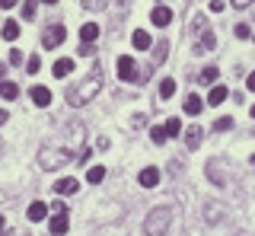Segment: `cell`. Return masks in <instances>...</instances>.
<instances>
[{
	"instance_id": "6da1fadb",
	"label": "cell",
	"mask_w": 255,
	"mask_h": 236,
	"mask_svg": "<svg viewBox=\"0 0 255 236\" xmlns=\"http://www.w3.org/2000/svg\"><path fill=\"white\" fill-rule=\"evenodd\" d=\"M83 137H86V128L80 121L67 124L61 137H54L51 144H45L42 150H38V166H42V169H61V166H67L70 160H77V156H80V144H83Z\"/></svg>"
},
{
	"instance_id": "7a4b0ae2",
	"label": "cell",
	"mask_w": 255,
	"mask_h": 236,
	"mask_svg": "<svg viewBox=\"0 0 255 236\" xmlns=\"http://www.w3.org/2000/svg\"><path fill=\"white\" fill-rule=\"evenodd\" d=\"M102 86H106V77H102L99 67H96V70H90V77H86L77 90L67 93V106H74V109L77 106H86L90 99H96V93H102Z\"/></svg>"
},
{
	"instance_id": "3957f363",
	"label": "cell",
	"mask_w": 255,
	"mask_h": 236,
	"mask_svg": "<svg viewBox=\"0 0 255 236\" xmlns=\"http://www.w3.org/2000/svg\"><path fill=\"white\" fill-rule=\"evenodd\" d=\"M172 217H175L172 208H153L143 220V236H166L172 227Z\"/></svg>"
},
{
	"instance_id": "277c9868",
	"label": "cell",
	"mask_w": 255,
	"mask_h": 236,
	"mask_svg": "<svg viewBox=\"0 0 255 236\" xmlns=\"http://www.w3.org/2000/svg\"><path fill=\"white\" fill-rule=\"evenodd\" d=\"M140 64L134 58H128V54H122L118 58V77H122L125 83H137V80H143V70H137Z\"/></svg>"
},
{
	"instance_id": "5b68a950",
	"label": "cell",
	"mask_w": 255,
	"mask_h": 236,
	"mask_svg": "<svg viewBox=\"0 0 255 236\" xmlns=\"http://www.w3.org/2000/svg\"><path fill=\"white\" fill-rule=\"evenodd\" d=\"M70 230V224H67V208H64L61 201H54L51 204V236H64Z\"/></svg>"
},
{
	"instance_id": "8992f818",
	"label": "cell",
	"mask_w": 255,
	"mask_h": 236,
	"mask_svg": "<svg viewBox=\"0 0 255 236\" xmlns=\"http://www.w3.org/2000/svg\"><path fill=\"white\" fill-rule=\"evenodd\" d=\"M204 172H207V179H211L214 185H220V188L230 182V176H227V160H220V156L207 160V169H204Z\"/></svg>"
},
{
	"instance_id": "52a82bcc",
	"label": "cell",
	"mask_w": 255,
	"mask_h": 236,
	"mask_svg": "<svg viewBox=\"0 0 255 236\" xmlns=\"http://www.w3.org/2000/svg\"><path fill=\"white\" fill-rule=\"evenodd\" d=\"M64 38H67L64 26H48L42 32V48H58V45H64Z\"/></svg>"
},
{
	"instance_id": "ba28073f",
	"label": "cell",
	"mask_w": 255,
	"mask_h": 236,
	"mask_svg": "<svg viewBox=\"0 0 255 236\" xmlns=\"http://www.w3.org/2000/svg\"><path fill=\"white\" fill-rule=\"evenodd\" d=\"M217 48V35L211 32V29H201V32H198V45H195V51L201 54V51H214Z\"/></svg>"
},
{
	"instance_id": "9c48e42d",
	"label": "cell",
	"mask_w": 255,
	"mask_h": 236,
	"mask_svg": "<svg viewBox=\"0 0 255 236\" xmlns=\"http://www.w3.org/2000/svg\"><path fill=\"white\" fill-rule=\"evenodd\" d=\"M29 96H32V102H35L38 109L51 106V90H48V86H32V90H29Z\"/></svg>"
},
{
	"instance_id": "30bf717a",
	"label": "cell",
	"mask_w": 255,
	"mask_h": 236,
	"mask_svg": "<svg viewBox=\"0 0 255 236\" xmlns=\"http://www.w3.org/2000/svg\"><path fill=\"white\" fill-rule=\"evenodd\" d=\"M150 19H153V26L166 29V26L172 22V10H169V6H153V13H150Z\"/></svg>"
},
{
	"instance_id": "8fae6325",
	"label": "cell",
	"mask_w": 255,
	"mask_h": 236,
	"mask_svg": "<svg viewBox=\"0 0 255 236\" xmlns=\"http://www.w3.org/2000/svg\"><path fill=\"white\" fill-rule=\"evenodd\" d=\"M201 137H204V128L201 124H191V128L185 131V147L188 150H198V147H201Z\"/></svg>"
},
{
	"instance_id": "7c38bea8",
	"label": "cell",
	"mask_w": 255,
	"mask_h": 236,
	"mask_svg": "<svg viewBox=\"0 0 255 236\" xmlns=\"http://www.w3.org/2000/svg\"><path fill=\"white\" fill-rule=\"evenodd\" d=\"M137 182H140L143 188H156V185H159V169H156V166H147V169H140Z\"/></svg>"
},
{
	"instance_id": "4fadbf2b",
	"label": "cell",
	"mask_w": 255,
	"mask_h": 236,
	"mask_svg": "<svg viewBox=\"0 0 255 236\" xmlns=\"http://www.w3.org/2000/svg\"><path fill=\"white\" fill-rule=\"evenodd\" d=\"M77 192H80L77 179H58L54 182V195H77Z\"/></svg>"
},
{
	"instance_id": "5bb4252c",
	"label": "cell",
	"mask_w": 255,
	"mask_h": 236,
	"mask_svg": "<svg viewBox=\"0 0 255 236\" xmlns=\"http://www.w3.org/2000/svg\"><path fill=\"white\" fill-rule=\"evenodd\" d=\"M227 93H230V90H227V86H220V83H214V86H211V93H207V106H220V102H223V99H227Z\"/></svg>"
},
{
	"instance_id": "9a60e30c",
	"label": "cell",
	"mask_w": 255,
	"mask_h": 236,
	"mask_svg": "<svg viewBox=\"0 0 255 236\" xmlns=\"http://www.w3.org/2000/svg\"><path fill=\"white\" fill-rule=\"evenodd\" d=\"M201 109H204V102H201V96H198V93L185 96V115H198Z\"/></svg>"
},
{
	"instance_id": "2e32d148",
	"label": "cell",
	"mask_w": 255,
	"mask_h": 236,
	"mask_svg": "<svg viewBox=\"0 0 255 236\" xmlns=\"http://www.w3.org/2000/svg\"><path fill=\"white\" fill-rule=\"evenodd\" d=\"M48 217V204L45 201H32L29 204V220H45Z\"/></svg>"
},
{
	"instance_id": "e0dca14e",
	"label": "cell",
	"mask_w": 255,
	"mask_h": 236,
	"mask_svg": "<svg viewBox=\"0 0 255 236\" xmlns=\"http://www.w3.org/2000/svg\"><path fill=\"white\" fill-rule=\"evenodd\" d=\"M70 70H74V61H70V58L54 61V77H70Z\"/></svg>"
},
{
	"instance_id": "ac0fdd59",
	"label": "cell",
	"mask_w": 255,
	"mask_h": 236,
	"mask_svg": "<svg viewBox=\"0 0 255 236\" xmlns=\"http://www.w3.org/2000/svg\"><path fill=\"white\" fill-rule=\"evenodd\" d=\"M131 45H134V48H137V51H143V48H150V35L143 32V29H137V32L131 35Z\"/></svg>"
},
{
	"instance_id": "d6986e66",
	"label": "cell",
	"mask_w": 255,
	"mask_h": 236,
	"mask_svg": "<svg viewBox=\"0 0 255 236\" xmlns=\"http://www.w3.org/2000/svg\"><path fill=\"white\" fill-rule=\"evenodd\" d=\"M80 38H83V42H96V38H99V26H96V22H86V26L80 29Z\"/></svg>"
},
{
	"instance_id": "ffe728a7",
	"label": "cell",
	"mask_w": 255,
	"mask_h": 236,
	"mask_svg": "<svg viewBox=\"0 0 255 236\" xmlns=\"http://www.w3.org/2000/svg\"><path fill=\"white\" fill-rule=\"evenodd\" d=\"M16 35H19V22H16V19H6L3 22V38H6V42H16Z\"/></svg>"
},
{
	"instance_id": "44dd1931",
	"label": "cell",
	"mask_w": 255,
	"mask_h": 236,
	"mask_svg": "<svg viewBox=\"0 0 255 236\" xmlns=\"http://www.w3.org/2000/svg\"><path fill=\"white\" fill-rule=\"evenodd\" d=\"M102 179H106V166H90V172H86V182H90V185H99Z\"/></svg>"
},
{
	"instance_id": "7402d4cb",
	"label": "cell",
	"mask_w": 255,
	"mask_h": 236,
	"mask_svg": "<svg viewBox=\"0 0 255 236\" xmlns=\"http://www.w3.org/2000/svg\"><path fill=\"white\" fill-rule=\"evenodd\" d=\"M217 77H220V70H217V67H204L198 80H201V83H207V86H214V83H217Z\"/></svg>"
},
{
	"instance_id": "603a6c76",
	"label": "cell",
	"mask_w": 255,
	"mask_h": 236,
	"mask_svg": "<svg viewBox=\"0 0 255 236\" xmlns=\"http://www.w3.org/2000/svg\"><path fill=\"white\" fill-rule=\"evenodd\" d=\"M166 51H169V42H159V45H156V54H153V61H150V67H159V64H163Z\"/></svg>"
},
{
	"instance_id": "cb8c5ba5",
	"label": "cell",
	"mask_w": 255,
	"mask_h": 236,
	"mask_svg": "<svg viewBox=\"0 0 255 236\" xmlns=\"http://www.w3.org/2000/svg\"><path fill=\"white\" fill-rule=\"evenodd\" d=\"M159 96H163V99H172V96H175V80H169V77H166V80L159 83Z\"/></svg>"
},
{
	"instance_id": "d4e9b609",
	"label": "cell",
	"mask_w": 255,
	"mask_h": 236,
	"mask_svg": "<svg viewBox=\"0 0 255 236\" xmlns=\"http://www.w3.org/2000/svg\"><path fill=\"white\" fill-rule=\"evenodd\" d=\"M0 96H3V99H16V96H19V86H16V83H0Z\"/></svg>"
},
{
	"instance_id": "484cf974",
	"label": "cell",
	"mask_w": 255,
	"mask_h": 236,
	"mask_svg": "<svg viewBox=\"0 0 255 236\" xmlns=\"http://www.w3.org/2000/svg\"><path fill=\"white\" fill-rule=\"evenodd\" d=\"M35 10H38L35 0H22V16L26 19H35Z\"/></svg>"
},
{
	"instance_id": "4316f807",
	"label": "cell",
	"mask_w": 255,
	"mask_h": 236,
	"mask_svg": "<svg viewBox=\"0 0 255 236\" xmlns=\"http://www.w3.org/2000/svg\"><path fill=\"white\" fill-rule=\"evenodd\" d=\"M163 128H166V134H169V137H175V134L182 131V124H179V118H169V121H166Z\"/></svg>"
},
{
	"instance_id": "83f0119b",
	"label": "cell",
	"mask_w": 255,
	"mask_h": 236,
	"mask_svg": "<svg viewBox=\"0 0 255 236\" xmlns=\"http://www.w3.org/2000/svg\"><path fill=\"white\" fill-rule=\"evenodd\" d=\"M26 70H29V74H38V70H42V61H38V54H32V58L26 61Z\"/></svg>"
},
{
	"instance_id": "f1b7e54d",
	"label": "cell",
	"mask_w": 255,
	"mask_h": 236,
	"mask_svg": "<svg viewBox=\"0 0 255 236\" xmlns=\"http://www.w3.org/2000/svg\"><path fill=\"white\" fill-rule=\"evenodd\" d=\"M150 137H153V144H163L169 134H166V128H150Z\"/></svg>"
},
{
	"instance_id": "f546056e",
	"label": "cell",
	"mask_w": 255,
	"mask_h": 236,
	"mask_svg": "<svg viewBox=\"0 0 255 236\" xmlns=\"http://www.w3.org/2000/svg\"><path fill=\"white\" fill-rule=\"evenodd\" d=\"M233 128V118H217V121H214V131H230Z\"/></svg>"
},
{
	"instance_id": "4dcf8cb0",
	"label": "cell",
	"mask_w": 255,
	"mask_h": 236,
	"mask_svg": "<svg viewBox=\"0 0 255 236\" xmlns=\"http://www.w3.org/2000/svg\"><path fill=\"white\" fill-rule=\"evenodd\" d=\"M86 10H106V0H83Z\"/></svg>"
},
{
	"instance_id": "1f68e13d",
	"label": "cell",
	"mask_w": 255,
	"mask_h": 236,
	"mask_svg": "<svg viewBox=\"0 0 255 236\" xmlns=\"http://www.w3.org/2000/svg\"><path fill=\"white\" fill-rule=\"evenodd\" d=\"M236 38H252V29L246 26V22H239V26H236Z\"/></svg>"
},
{
	"instance_id": "d6a6232c",
	"label": "cell",
	"mask_w": 255,
	"mask_h": 236,
	"mask_svg": "<svg viewBox=\"0 0 255 236\" xmlns=\"http://www.w3.org/2000/svg\"><path fill=\"white\" fill-rule=\"evenodd\" d=\"M80 54H83V58H93V54H96V45L93 42H83V45H80Z\"/></svg>"
},
{
	"instance_id": "836d02e7",
	"label": "cell",
	"mask_w": 255,
	"mask_h": 236,
	"mask_svg": "<svg viewBox=\"0 0 255 236\" xmlns=\"http://www.w3.org/2000/svg\"><path fill=\"white\" fill-rule=\"evenodd\" d=\"M10 64H22V51H19V48L10 51Z\"/></svg>"
},
{
	"instance_id": "e575fe53",
	"label": "cell",
	"mask_w": 255,
	"mask_h": 236,
	"mask_svg": "<svg viewBox=\"0 0 255 236\" xmlns=\"http://www.w3.org/2000/svg\"><path fill=\"white\" fill-rule=\"evenodd\" d=\"M249 3H255V0H230V6H236V10H246Z\"/></svg>"
},
{
	"instance_id": "d590c367",
	"label": "cell",
	"mask_w": 255,
	"mask_h": 236,
	"mask_svg": "<svg viewBox=\"0 0 255 236\" xmlns=\"http://www.w3.org/2000/svg\"><path fill=\"white\" fill-rule=\"evenodd\" d=\"M131 124H134V128H143V124H147V115H140V112H137V115H134V121H131Z\"/></svg>"
},
{
	"instance_id": "8d00e7d4",
	"label": "cell",
	"mask_w": 255,
	"mask_h": 236,
	"mask_svg": "<svg viewBox=\"0 0 255 236\" xmlns=\"http://www.w3.org/2000/svg\"><path fill=\"white\" fill-rule=\"evenodd\" d=\"M191 29H195V32H201V29H207V19H204V16H198V19H195V26H191Z\"/></svg>"
},
{
	"instance_id": "74e56055",
	"label": "cell",
	"mask_w": 255,
	"mask_h": 236,
	"mask_svg": "<svg viewBox=\"0 0 255 236\" xmlns=\"http://www.w3.org/2000/svg\"><path fill=\"white\" fill-rule=\"evenodd\" d=\"M16 3H19V0H0V10H13Z\"/></svg>"
},
{
	"instance_id": "f35d334b",
	"label": "cell",
	"mask_w": 255,
	"mask_h": 236,
	"mask_svg": "<svg viewBox=\"0 0 255 236\" xmlns=\"http://www.w3.org/2000/svg\"><path fill=\"white\" fill-rule=\"evenodd\" d=\"M223 10V0H211V13H220Z\"/></svg>"
},
{
	"instance_id": "ab89813d",
	"label": "cell",
	"mask_w": 255,
	"mask_h": 236,
	"mask_svg": "<svg viewBox=\"0 0 255 236\" xmlns=\"http://www.w3.org/2000/svg\"><path fill=\"white\" fill-rule=\"evenodd\" d=\"M246 86H249V90L255 93V70H252V74H249V77H246Z\"/></svg>"
},
{
	"instance_id": "60d3db41",
	"label": "cell",
	"mask_w": 255,
	"mask_h": 236,
	"mask_svg": "<svg viewBox=\"0 0 255 236\" xmlns=\"http://www.w3.org/2000/svg\"><path fill=\"white\" fill-rule=\"evenodd\" d=\"M6 118H10V115H6L3 109H0V124H6Z\"/></svg>"
},
{
	"instance_id": "b9f144b4",
	"label": "cell",
	"mask_w": 255,
	"mask_h": 236,
	"mask_svg": "<svg viewBox=\"0 0 255 236\" xmlns=\"http://www.w3.org/2000/svg\"><path fill=\"white\" fill-rule=\"evenodd\" d=\"M3 227H6V220H3V214H0V233H3Z\"/></svg>"
},
{
	"instance_id": "7bdbcfd3",
	"label": "cell",
	"mask_w": 255,
	"mask_h": 236,
	"mask_svg": "<svg viewBox=\"0 0 255 236\" xmlns=\"http://www.w3.org/2000/svg\"><path fill=\"white\" fill-rule=\"evenodd\" d=\"M3 77H6V67H3V64H0V80H3Z\"/></svg>"
},
{
	"instance_id": "ee69618b",
	"label": "cell",
	"mask_w": 255,
	"mask_h": 236,
	"mask_svg": "<svg viewBox=\"0 0 255 236\" xmlns=\"http://www.w3.org/2000/svg\"><path fill=\"white\" fill-rule=\"evenodd\" d=\"M42 3H48V6H54V3H58V0H42Z\"/></svg>"
},
{
	"instance_id": "f6af8a7d",
	"label": "cell",
	"mask_w": 255,
	"mask_h": 236,
	"mask_svg": "<svg viewBox=\"0 0 255 236\" xmlns=\"http://www.w3.org/2000/svg\"><path fill=\"white\" fill-rule=\"evenodd\" d=\"M118 3H122V6H128V3H131V0H118Z\"/></svg>"
},
{
	"instance_id": "bcb514c9",
	"label": "cell",
	"mask_w": 255,
	"mask_h": 236,
	"mask_svg": "<svg viewBox=\"0 0 255 236\" xmlns=\"http://www.w3.org/2000/svg\"><path fill=\"white\" fill-rule=\"evenodd\" d=\"M252 166H255V153H252Z\"/></svg>"
},
{
	"instance_id": "7dc6e473",
	"label": "cell",
	"mask_w": 255,
	"mask_h": 236,
	"mask_svg": "<svg viewBox=\"0 0 255 236\" xmlns=\"http://www.w3.org/2000/svg\"><path fill=\"white\" fill-rule=\"evenodd\" d=\"M0 236H10V233H6V230H3V233H0Z\"/></svg>"
},
{
	"instance_id": "c3c4849f",
	"label": "cell",
	"mask_w": 255,
	"mask_h": 236,
	"mask_svg": "<svg viewBox=\"0 0 255 236\" xmlns=\"http://www.w3.org/2000/svg\"><path fill=\"white\" fill-rule=\"evenodd\" d=\"M252 118H255V106H252Z\"/></svg>"
}]
</instances>
